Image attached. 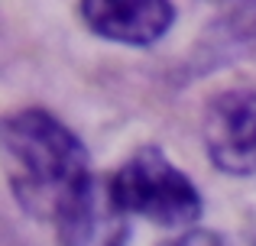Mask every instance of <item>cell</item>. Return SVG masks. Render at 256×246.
Instances as JSON below:
<instances>
[{"label":"cell","instance_id":"2","mask_svg":"<svg viewBox=\"0 0 256 246\" xmlns=\"http://www.w3.org/2000/svg\"><path fill=\"white\" fill-rule=\"evenodd\" d=\"M117 214L146 217L159 227H192L201 217V195L159 146L136 149L107 182Z\"/></svg>","mask_w":256,"mask_h":246},{"label":"cell","instance_id":"1","mask_svg":"<svg viewBox=\"0 0 256 246\" xmlns=\"http://www.w3.org/2000/svg\"><path fill=\"white\" fill-rule=\"evenodd\" d=\"M4 165L20 208L52 224L62 246H124L107 188L91 175L84 143L49 110H16L4 120Z\"/></svg>","mask_w":256,"mask_h":246},{"label":"cell","instance_id":"4","mask_svg":"<svg viewBox=\"0 0 256 246\" xmlns=\"http://www.w3.org/2000/svg\"><path fill=\"white\" fill-rule=\"evenodd\" d=\"M78 13L91 32L124 45H152L175 23V6L166 0H88Z\"/></svg>","mask_w":256,"mask_h":246},{"label":"cell","instance_id":"5","mask_svg":"<svg viewBox=\"0 0 256 246\" xmlns=\"http://www.w3.org/2000/svg\"><path fill=\"white\" fill-rule=\"evenodd\" d=\"M156 246H256L253 237L246 234H227V230H211V227H192L182 230L178 237L156 243Z\"/></svg>","mask_w":256,"mask_h":246},{"label":"cell","instance_id":"3","mask_svg":"<svg viewBox=\"0 0 256 246\" xmlns=\"http://www.w3.org/2000/svg\"><path fill=\"white\" fill-rule=\"evenodd\" d=\"M201 136L224 175H256V91H220L204 110Z\"/></svg>","mask_w":256,"mask_h":246}]
</instances>
